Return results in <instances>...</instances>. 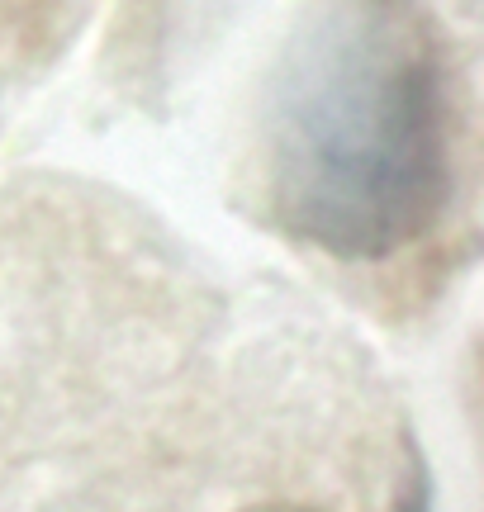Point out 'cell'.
Wrapping results in <instances>:
<instances>
[{
  "instance_id": "6da1fadb",
  "label": "cell",
  "mask_w": 484,
  "mask_h": 512,
  "mask_svg": "<svg viewBox=\"0 0 484 512\" xmlns=\"http://www.w3.org/2000/svg\"><path fill=\"white\" fill-rule=\"evenodd\" d=\"M266 214L318 252L390 261L451 200L447 57L413 0H318L261 110Z\"/></svg>"
},
{
  "instance_id": "7a4b0ae2",
  "label": "cell",
  "mask_w": 484,
  "mask_h": 512,
  "mask_svg": "<svg viewBox=\"0 0 484 512\" xmlns=\"http://www.w3.org/2000/svg\"><path fill=\"white\" fill-rule=\"evenodd\" d=\"M394 512H432V494H428V479L423 470H413V479L404 484V494H399V508Z\"/></svg>"
},
{
  "instance_id": "3957f363",
  "label": "cell",
  "mask_w": 484,
  "mask_h": 512,
  "mask_svg": "<svg viewBox=\"0 0 484 512\" xmlns=\"http://www.w3.org/2000/svg\"><path fill=\"white\" fill-rule=\"evenodd\" d=\"M247 512H314V508H295V503H261V508H247Z\"/></svg>"
}]
</instances>
